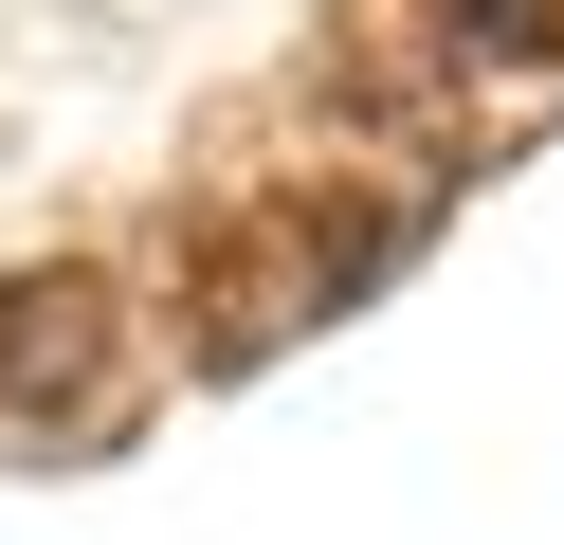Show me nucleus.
I'll return each mask as SVG.
<instances>
[{"mask_svg": "<svg viewBox=\"0 0 564 545\" xmlns=\"http://www.w3.org/2000/svg\"><path fill=\"white\" fill-rule=\"evenodd\" d=\"M382 273V218H256V237L200 273V363H256V346H292L310 309H346V291Z\"/></svg>", "mask_w": 564, "mask_h": 545, "instance_id": "1", "label": "nucleus"}, {"mask_svg": "<svg viewBox=\"0 0 564 545\" xmlns=\"http://www.w3.org/2000/svg\"><path fill=\"white\" fill-rule=\"evenodd\" d=\"M110 363H128V291H110V273L55 254V273L0 291V400H19V418H91Z\"/></svg>", "mask_w": 564, "mask_h": 545, "instance_id": "2", "label": "nucleus"}, {"mask_svg": "<svg viewBox=\"0 0 564 545\" xmlns=\"http://www.w3.org/2000/svg\"><path fill=\"white\" fill-rule=\"evenodd\" d=\"M437 19V55H474V73H546L564 55V0H419Z\"/></svg>", "mask_w": 564, "mask_h": 545, "instance_id": "3", "label": "nucleus"}]
</instances>
